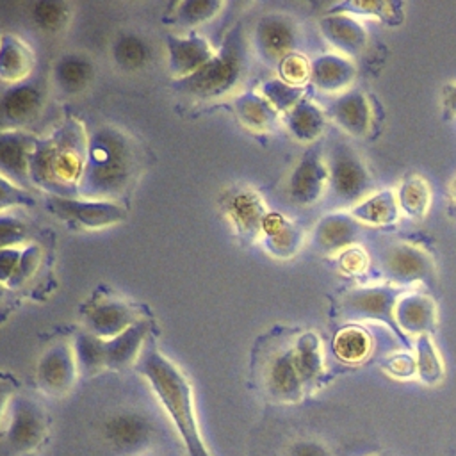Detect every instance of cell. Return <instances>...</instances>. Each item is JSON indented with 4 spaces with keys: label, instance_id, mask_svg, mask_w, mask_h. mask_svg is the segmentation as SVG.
Masks as SVG:
<instances>
[{
    "label": "cell",
    "instance_id": "6da1fadb",
    "mask_svg": "<svg viewBox=\"0 0 456 456\" xmlns=\"http://www.w3.org/2000/svg\"><path fill=\"white\" fill-rule=\"evenodd\" d=\"M139 171L141 157L132 137L112 125H100L87 135L77 196L119 201L137 182Z\"/></svg>",
    "mask_w": 456,
    "mask_h": 456
},
{
    "label": "cell",
    "instance_id": "7a4b0ae2",
    "mask_svg": "<svg viewBox=\"0 0 456 456\" xmlns=\"http://www.w3.org/2000/svg\"><path fill=\"white\" fill-rule=\"evenodd\" d=\"M135 369L146 379L159 404L171 420L185 454L212 456L198 420L192 385L183 370L157 346L150 344V340L146 342Z\"/></svg>",
    "mask_w": 456,
    "mask_h": 456
},
{
    "label": "cell",
    "instance_id": "3957f363",
    "mask_svg": "<svg viewBox=\"0 0 456 456\" xmlns=\"http://www.w3.org/2000/svg\"><path fill=\"white\" fill-rule=\"evenodd\" d=\"M87 135L82 121L68 116L50 135L37 137L28 164L32 187L52 196H77L87 153Z\"/></svg>",
    "mask_w": 456,
    "mask_h": 456
},
{
    "label": "cell",
    "instance_id": "277c9868",
    "mask_svg": "<svg viewBox=\"0 0 456 456\" xmlns=\"http://www.w3.org/2000/svg\"><path fill=\"white\" fill-rule=\"evenodd\" d=\"M248 73V43L242 27H233L210 61L192 75L175 80V89L194 102H212L233 94Z\"/></svg>",
    "mask_w": 456,
    "mask_h": 456
},
{
    "label": "cell",
    "instance_id": "5b68a950",
    "mask_svg": "<svg viewBox=\"0 0 456 456\" xmlns=\"http://www.w3.org/2000/svg\"><path fill=\"white\" fill-rule=\"evenodd\" d=\"M50 419L32 397L18 394L0 429V456H30L48 440Z\"/></svg>",
    "mask_w": 456,
    "mask_h": 456
},
{
    "label": "cell",
    "instance_id": "8992f818",
    "mask_svg": "<svg viewBox=\"0 0 456 456\" xmlns=\"http://www.w3.org/2000/svg\"><path fill=\"white\" fill-rule=\"evenodd\" d=\"M328 192L340 207H354L372 194L374 182L360 153L346 141L335 139L326 151Z\"/></svg>",
    "mask_w": 456,
    "mask_h": 456
},
{
    "label": "cell",
    "instance_id": "52a82bcc",
    "mask_svg": "<svg viewBox=\"0 0 456 456\" xmlns=\"http://www.w3.org/2000/svg\"><path fill=\"white\" fill-rule=\"evenodd\" d=\"M102 440L118 456H144L157 442V424L135 408H121L107 415L100 426Z\"/></svg>",
    "mask_w": 456,
    "mask_h": 456
},
{
    "label": "cell",
    "instance_id": "ba28073f",
    "mask_svg": "<svg viewBox=\"0 0 456 456\" xmlns=\"http://www.w3.org/2000/svg\"><path fill=\"white\" fill-rule=\"evenodd\" d=\"M46 208L66 226L87 232L105 230L126 219V208L121 205V201L109 200L48 194Z\"/></svg>",
    "mask_w": 456,
    "mask_h": 456
},
{
    "label": "cell",
    "instance_id": "9c48e42d",
    "mask_svg": "<svg viewBox=\"0 0 456 456\" xmlns=\"http://www.w3.org/2000/svg\"><path fill=\"white\" fill-rule=\"evenodd\" d=\"M78 376L80 370L69 340L52 342L36 362V385L50 397H64L75 387Z\"/></svg>",
    "mask_w": 456,
    "mask_h": 456
},
{
    "label": "cell",
    "instance_id": "30bf717a",
    "mask_svg": "<svg viewBox=\"0 0 456 456\" xmlns=\"http://www.w3.org/2000/svg\"><path fill=\"white\" fill-rule=\"evenodd\" d=\"M406 289L395 285H362L340 297V312L347 319L379 321L395 328V305Z\"/></svg>",
    "mask_w": 456,
    "mask_h": 456
},
{
    "label": "cell",
    "instance_id": "8fae6325",
    "mask_svg": "<svg viewBox=\"0 0 456 456\" xmlns=\"http://www.w3.org/2000/svg\"><path fill=\"white\" fill-rule=\"evenodd\" d=\"M381 273L390 285L410 287L419 281H429L435 274V264L429 253L410 242H394L381 251Z\"/></svg>",
    "mask_w": 456,
    "mask_h": 456
},
{
    "label": "cell",
    "instance_id": "7c38bea8",
    "mask_svg": "<svg viewBox=\"0 0 456 456\" xmlns=\"http://www.w3.org/2000/svg\"><path fill=\"white\" fill-rule=\"evenodd\" d=\"M80 319L84 331L102 340H109L128 330L142 317L137 315V310L126 299L105 294L89 299L80 310Z\"/></svg>",
    "mask_w": 456,
    "mask_h": 456
},
{
    "label": "cell",
    "instance_id": "4fadbf2b",
    "mask_svg": "<svg viewBox=\"0 0 456 456\" xmlns=\"http://www.w3.org/2000/svg\"><path fill=\"white\" fill-rule=\"evenodd\" d=\"M299 45L297 23L281 12L264 14L253 28V48L269 66H278L281 59L294 53Z\"/></svg>",
    "mask_w": 456,
    "mask_h": 456
},
{
    "label": "cell",
    "instance_id": "5bb4252c",
    "mask_svg": "<svg viewBox=\"0 0 456 456\" xmlns=\"http://www.w3.org/2000/svg\"><path fill=\"white\" fill-rule=\"evenodd\" d=\"M260 381L265 394L274 401L290 403L301 399L305 383L296 362L294 346H285L267 354L260 369Z\"/></svg>",
    "mask_w": 456,
    "mask_h": 456
},
{
    "label": "cell",
    "instance_id": "9a60e30c",
    "mask_svg": "<svg viewBox=\"0 0 456 456\" xmlns=\"http://www.w3.org/2000/svg\"><path fill=\"white\" fill-rule=\"evenodd\" d=\"M328 189V167L317 146L306 150L287 180V196L299 207L317 203Z\"/></svg>",
    "mask_w": 456,
    "mask_h": 456
},
{
    "label": "cell",
    "instance_id": "2e32d148",
    "mask_svg": "<svg viewBox=\"0 0 456 456\" xmlns=\"http://www.w3.org/2000/svg\"><path fill=\"white\" fill-rule=\"evenodd\" d=\"M221 205L230 224L240 237H246L249 240L260 237L262 224L269 210L262 198L253 189H228L221 198Z\"/></svg>",
    "mask_w": 456,
    "mask_h": 456
},
{
    "label": "cell",
    "instance_id": "e0dca14e",
    "mask_svg": "<svg viewBox=\"0 0 456 456\" xmlns=\"http://www.w3.org/2000/svg\"><path fill=\"white\" fill-rule=\"evenodd\" d=\"M37 137L21 128L0 132V175L23 189H30L28 164Z\"/></svg>",
    "mask_w": 456,
    "mask_h": 456
},
{
    "label": "cell",
    "instance_id": "ac0fdd59",
    "mask_svg": "<svg viewBox=\"0 0 456 456\" xmlns=\"http://www.w3.org/2000/svg\"><path fill=\"white\" fill-rule=\"evenodd\" d=\"M45 107V93L34 82L9 86L0 96V116L7 128H21L32 123Z\"/></svg>",
    "mask_w": 456,
    "mask_h": 456
},
{
    "label": "cell",
    "instance_id": "d6986e66",
    "mask_svg": "<svg viewBox=\"0 0 456 456\" xmlns=\"http://www.w3.org/2000/svg\"><path fill=\"white\" fill-rule=\"evenodd\" d=\"M362 224L347 212H330L322 216L312 233V246L322 255H338L354 246Z\"/></svg>",
    "mask_w": 456,
    "mask_h": 456
},
{
    "label": "cell",
    "instance_id": "ffe728a7",
    "mask_svg": "<svg viewBox=\"0 0 456 456\" xmlns=\"http://www.w3.org/2000/svg\"><path fill=\"white\" fill-rule=\"evenodd\" d=\"M167 68L175 80L185 78L198 71L207 61L212 59L217 48H214L205 37L198 34L167 36Z\"/></svg>",
    "mask_w": 456,
    "mask_h": 456
},
{
    "label": "cell",
    "instance_id": "44dd1931",
    "mask_svg": "<svg viewBox=\"0 0 456 456\" xmlns=\"http://www.w3.org/2000/svg\"><path fill=\"white\" fill-rule=\"evenodd\" d=\"M319 30L322 37L344 57L356 59L363 53L369 34L365 27L349 14L326 12L319 18Z\"/></svg>",
    "mask_w": 456,
    "mask_h": 456
},
{
    "label": "cell",
    "instance_id": "7402d4cb",
    "mask_svg": "<svg viewBox=\"0 0 456 456\" xmlns=\"http://www.w3.org/2000/svg\"><path fill=\"white\" fill-rule=\"evenodd\" d=\"M326 118L353 137H362L370 130L372 112L367 96L360 89H347L337 94L326 107Z\"/></svg>",
    "mask_w": 456,
    "mask_h": 456
},
{
    "label": "cell",
    "instance_id": "603a6c76",
    "mask_svg": "<svg viewBox=\"0 0 456 456\" xmlns=\"http://www.w3.org/2000/svg\"><path fill=\"white\" fill-rule=\"evenodd\" d=\"M151 331V322L141 319L123 333L103 340L105 370H125L135 367Z\"/></svg>",
    "mask_w": 456,
    "mask_h": 456
},
{
    "label": "cell",
    "instance_id": "cb8c5ba5",
    "mask_svg": "<svg viewBox=\"0 0 456 456\" xmlns=\"http://www.w3.org/2000/svg\"><path fill=\"white\" fill-rule=\"evenodd\" d=\"M356 78V66L340 53H322L310 61V82L322 93H344Z\"/></svg>",
    "mask_w": 456,
    "mask_h": 456
},
{
    "label": "cell",
    "instance_id": "d4e9b609",
    "mask_svg": "<svg viewBox=\"0 0 456 456\" xmlns=\"http://www.w3.org/2000/svg\"><path fill=\"white\" fill-rule=\"evenodd\" d=\"M260 239L276 258H292L303 246V230L278 212H269L262 224Z\"/></svg>",
    "mask_w": 456,
    "mask_h": 456
},
{
    "label": "cell",
    "instance_id": "484cf974",
    "mask_svg": "<svg viewBox=\"0 0 456 456\" xmlns=\"http://www.w3.org/2000/svg\"><path fill=\"white\" fill-rule=\"evenodd\" d=\"M395 324L417 337L431 335L436 326L435 301L420 292L403 294L395 305Z\"/></svg>",
    "mask_w": 456,
    "mask_h": 456
},
{
    "label": "cell",
    "instance_id": "4316f807",
    "mask_svg": "<svg viewBox=\"0 0 456 456\" xmlns=\"http://www.w3.org/2000/svg\"><path fill=\"white\" fill-rule=\"evenodd\" d=\"M34 64L30 46L20 36L4 32L0 39V80L7 86L21 84L30 77Z\"/></svg>",
    "mask_w": 456,
    "mask_h": 456
},
{
    "label": "cell",
    "instance_id": "83f0119b",
    "mask_svg": "<svg viewBox=\"0 0 456 456\" xmlns=\"http://www.w3.org/2000/svg\"><path fill=\"white\" fill-rule=\"evenodd\" d=\"M52 77L55 87L62 94H80L94 78V64L84 53H62L53 64Z\"/></svg>",
    "mask_w": 456,
    "mask_h": 456
},
{
    "label": "cell",
    "instance_id": "f1b7e54d",
    "mask_svg": "<svg viewBox=\"0 0 456 456\" xmlns=\"http://www.w3.org/2000/svg\"><path fill=\"white\" fill-rule=\"evenodd\" d=\"M283 125L289 134L305 144L315 142L326 128V112L308 98H301L287 114Z\"/></svg>",
    "mask_w": 456,
    "mask_h": 456
},
{
    "label": "cell",
    "instance_id": "f546056e",
    "mask_svg": "<svg viewBox=\"0 0 456 456\" xmlns=\"http://www.w3.org/2000/svg\"><path fill=\"white\" fill-rule=\"evenodd\" d=\"M233 110L239 121L253 132H269L280 123V112L258 91L237 94L233 98Z\"/></svg>",
    "mask_w": 456,
    "mask_h": 456
},
{
    "label": "cell",
    "instance_id": "4dcf8cb0",
    "mask_svg": "<svg viewBox=\"0 0 456 456\" xmlns=\"http://www.w3.org/2000/svg\"><path fill=\"white\" fill-rule=\"evenodd\" d=\"M349 214L360 223L369 226H387L397 221L399 205L394 189H383L369 194L360 203L351 207Z\"/></svg>",
    "mask_w": 456,
    "mask_h": 456
},
{
    "label": "cell",
    "instance_id": "1f68e13d",
    "mask_svg": "<svg viewBox=\"0 0 456 456\" xmlns=\"http://www.w3.org/2000/svg\"><path fill=\"white\" fill-rule=\"evenodd\" d=\"M399 212L410 219L426 217L431 205V189L429 183L419 175H408L403 178L395 191Z\"/></svg>",
    "mask_w": 456,
    "mask_h": 456
},
{
    "label": "cell",
    "instance_id": "d6a6232c",
    "mask_svg": "<svg viewBox=\"0 0 456 456\" xmlns=\"http://www.w3.org/2000/svg\"><path fill=\"white\" fill-rule=\"evenodd\" d=\"M333 14H349L356 16H372L387 25H399L403 21V4L401 2H385V0H349L338 2L328 9Z\"/></svg>",
    "mask_w": 456,
    "mask_h": 456
},
{
    "label": "cell",
    "instance_id": "836d02e7",
    "mask_svg": "<svg viewBox=\"0 0 456 456\" xmlns=\"http://www.w3.org/2000/svg\"><path fill=\"white\" fill-rule=\"evenodd\" d=\"M112 59L125 71H139L150 62L151 46L142 36L123 32L112 43Z\"/></svg>",
    "mask_w": 456,
    "mask_h": 456
},
{
    "label": "cell",
    "instance_id": "e575fe53",
    "mask_svg": "<svg viewBox=\"0 0 456 456\" xmlns=\"http://www.w3.org/2000/svg\"><path fill=\"white\" fill-rule=\"evenodd\" d=\"M224 4L219 0H183L176 2L169 12V23L183 30H192L203 23L214 20Z\"/></svg>",
    "mask_w": 456,
    "mask_h": 456
},
{
    "label": "cell",
    "instance_id": "d590c367",
    "mask_svg": "<svg viewBox=\"0 0 456 456\" xmlns=\"http://www.w3.org/2000/svg\"><path fill=\"white\" fill-rule=\"evenodd\" d=\"M294 354H296V362L305 383V388L314 385L317 381V378L322 372V353H321V342L317 338L315 333L306 331L301 333L296 340H294Z\"/></svg>",
    "mask_w": 456,
    "mask_h": 456
},
{
    "label": "cell",
    "instance_id": "8d00e7d4",
    "mask_svg": "<svg viewBox=\"0 0 456 456\" xmlns=\"http://www.w3.org/2000/svg\"><path fill=\"white\" fill-rule=\"evenodd\" d=\"M370 337L360 326H346L333 338V353L346 363H360L370 353Z\"/></svg>",
    "mask_w": 456,
    "mask_h": 456
},
{
    "label": "cell",
    "instance_id": "74e56055",
    "mask_svg": "<svg viewBox=\"0 0 456 456\" xmlns=\"http://www.w3.org/2000/svg\"><path fill=\"white\" fill-rule=\"evenodd\" d=\"M73 349L78 363V370L84 376H96L105 372V360H103V340L87 333L80 331L73 340Z\"/></svg>",
    "mask_w": 456,
    "mask_h": 456
},
{
    "label": "cell",
    "instance_id": "f35d334b",
    "mask_svg": "<svg viewBox=\"0 0 456 456\" xmlns=\"http://www.w3.org/2000/svg\"><path fill=\"white\" fill-rule=\"evenodd\" d=\"M69 16H71V11H69V4L66 2L39 0L30 5V18L34 25L46 34L61 32L68 25Z\"/></svg>",
    "mask_w": 456,
    "mask_h": 456
},
{
    "label": "cell",
    "instance_id": "ab89813d",
    "mask_svg": "<svg viewBox=\"0 0 456 456\" xmlns=\"http://www.w3.org/2000/svg\"><path fill=\"white\" fill-rule=\"evenodd\" d=\"M415 367L420 381L435 385L444 378V363L431 340V335H419L415 340Z\"/></svg>",
    "mask_w": 456,
    "mask_h": 456
},
{
    "label": "cell",
    "instance_id": "60d3db41",
    "mask_svg": "<svg viewBox=\"0 0 456 456\" xmlns=\"http://www.w3.org/2000/svg\"><path fill=\"white\" fill-rule=\"evenodd\" d=\"M258 93L280 112V114H287L301 98H305V87H296L290 86L280 78H271L265 80Z\"/></svg>",
    "mask_w": 456,
    "mask_h": 456
},
{
    "label": "cell",
    "instance_id": "b9f144b4",
    "mask_svg": "<svg viewBox=\"0 0 456 456\" xmlns=\"http://www.w3.org/2000/svg\"><path fill=\"white\" fill-rule=\"evenodd\" d=\"M30 224L23 217L12 212L0 214V249L23 248L30 244Z\"/></svg>",
    "mask_w": 456,
    "mask_h": 456
},
{
    "label": "cell",
    "instance_id": "7bdbcfd3",
    "mask_svg": "<svg viewBox=\"0 0 456 456\" xmlns=\"http://www.w3.org/2000/svg\"><path fill=\"white\" fill-rule=\"evenodd\" d=\"M278 68V78L296 86L305 87L306 82H310V61L303 53H290L276 66Z\"/></svg>",
    "mask_w": 456,
    "mask_h": 456
},
{
    "label": "cell",
    "instance_id": "ee69618b",
    "mask_svg": "<svg viewBox=\"0 0 456 456\" xmlns=\"http://www.w3.org/2000/svg\"><path fill=\"white\" fill-rule=\"evenodd\" d=\"M34 203L36 198L30 189H23L0 175V214L12 212L21 207H32Z\"/></svg>",
    "mask_w": 456,
    "mask_h": 456
},
{
    "label": "cell",
    "instance_id": "f6af8a7d",
    "mask_svg": "<svg viewBox=\"0 0 456 456\" xmlns=\"http://www.w3.org/2000/svg\"><path fill=\"white\" fill-rule=\"evenodd\" d=\"M337 256H338L337 258L338 267L344 274L358 276L369 269V255L360 246H351V248L344 249L342 253H338Z\"/></svg>",
    "mask_w": 456,
    "mask_h": 456
},
{
    "label": "cell",
    "instance_id": "bcb514c9",
    "mask_svg": "<svg viewBox=\"0 0 456 456\" xmlns=\"http://www.w3.org/2000/svg\"><path fill=\"white\" fill-rule=\"evenodd\" d=\"M37 262H39V248L36 244H27L23 248V255H21L20 265H18L16 274L12 276L11 283H9V289L21 287L32 276V273L36 271Z\"/></svg>",
    "mask_w": 456,
    "mask_h": 456
},
{
    "label": "cell",
    "instance_id": "7dc6e473",
    "mask_svg": "<svg viewBox=\"0 0 456 456\" xmlns=\"http://www.w3.org/2000/svg\"><path fill=\"white\" fill-rule=\"evenodd\" d=\"M18 395V381L12 374L0 370V429L5 422L11 403Z\"/></svg>",
    "mask_w": 456,
    "mask_h": 456
},
{
    "label": "cell",
    "instance_id": "c3c4849f",
    "mask_svg": "<svg viewBox=\"0 0 456 456\" xmlns=\"http://www.w3.org/2000/svg\"><path fill=\"white\" fill-rule=\"evenodd\" d=\"M23 248L0 249V283H4L7 289H9V283H11L12 276L16 274V269L20 265Z\"/></svg>",
    "mask_w": 456,
    "mask_h": 456
},
{
    "label": "cell",
    "instance_id": "681fc988",
    "mask_svg": "<svg viewBox=\"0 0 456 456\" xmlns=\"http://www.w3.org/2000/svg\"><path fill=\"white\" fill-rule=\"evenodd\" d=\"M387 370L397 378H408L417 372L415 358L410 354H394L387 363Z\"/></svg>",
    "mask_w": 456,
    "mask_h": 456
},
{
    "label": "cell",
    "instance_id": "f907efd6",
    "mask_svg": "<svg viewBox=\"0 0 456 456\" xmlns=\"http://www.w3.org/2000/svg\"><path fill=\"white\" fill-rule=\"evenodd\" d=\"M287 456H331L328 447L317 440H297L289 447Z\"/></svg>",
    "mask_w": 456,
    "mask_h": 456
},
{
    "label": "cell",
    "instance_id": "816d5d0a",
    "mask_svg": "<svg viewBox=\"0 0 456 456\" xmlns=\"http://www.w3.org/2000/svg\"><path fill=\"white\" fill-rule=\"evenodd\" d=\"M444 105L445 109L456 116V84H451L444 91Z\"/></svg>",
    "mask_w": 456,
    "mask_h": 456
},
{
    "label": "cell",
    "instance_id": "f5cc1de1",
    "mask_svg": "<svg viewBox=\"0 0 456 456\" xmlns=\"http://www.w3.org/2000/svg\"><path fill=\"white\" fill-rule=\"evenodd\" d=\"M7 290H9V289H7L4 283H0V303L7 297Z\"/></svg>",
    "mask_w": 456,
    "mask_h": 456
},
{
    "label": "cell",
    "instance_id": "db71d44e",
    "mask_svg": "<svg viewBox=\"0 0 456 456\" xmlns=\"http://www.w3.org/2000/svg\"><path fill=\"white\" fill-rule=\"evenodd\" d=\"M451 191H452V198H454V201H456V180L452 182V189H451Z\"/></svg>",
    "mask_w": 456,
    "mask_h": 456
},
{
    "label": "cell",
    "instance_id": "11a10c76",
    "mask_svg": "<svg viewBox=\"0 0 456 456\" xmlns=\"http://www.w3.org/2000/svg\"><path fill=\"white\" fill-rule=\"evenodd\" d=\"M2 34H4V30H2V28H0V39H2Z\"/></svg>",
    "mask_w": 456,
    "mask_h": 456
}]
</instances>
